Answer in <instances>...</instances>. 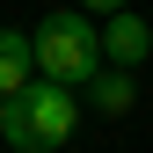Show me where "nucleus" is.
<instances>
[{"label":"nucleus","mask_w":153,"mask_h":153,"mask_svg":"<svg viewBox=\"0 0 153 153\" xmlns=\"http://www.w3.org/2000/svg\"><path fill=\"white\" fill-rule=\"evenodd\" d=\"M102 66H109V51H102V29L88 22V7H51L36 22V80L80 95Z\"/></svg>","instance_id":"f257e3e1"},{"label":"nucleus","mask_w":153,"mask_h":153,"mask_svg":"<svg viewBox=\"0 0 153 153\" xmlns=\"http://www.w3.org/2000/svg\"><path fill=\"white\" fill-rule=\"evenodd\" d=\"M73 124H80V95L73 88H51L36 80L7 102V117H0V139H7L15 153H59L73 139Z\"/></svg>","instance_id":"f03ea898"},{"label":"nucleus","mask_w":153,"mask_h":153,"mask_svg":"<svg viewBox=\"0 0 153 153\" xmlns=\"http://www.w3.org/2000/svg\"><path fill=\"white\" fill-rule=\"evenodd\" d=\"M102 51H109V66H124V73H139L153 59V29H146V15L139 7H124V15H109L102 22Z\"/></svg>","instance_id":"7ed1b4c3"},{"label":"nucleus","mask_w":153,"mask_h":153,"mask_svg":"<svg viewBox=\"0 0 153 153\" xmlns=\"http://www.w3.org/2000/svg\"><path fill=\"white\" fill-rule=\"evenodd\" d=\"M22 88H36V36L0 29V102H15Z\"/></svg>","instance_id":"20e7f679"},{"label":"nucleus","mask_w":153,"mask_h":153,"mask_svg":"<svg viewBox=\"0 0 153 153\" xmlns=\"http://www.w3.org/2000/svg\"><path fill=\"white\" fill-rule=\"evenodd\" d=\"M88 102L102 109V117H124V109L139 102V73H124V66H102V73L88 80Z\"/></svg>","instance_id":"39448f33"},{"label":"nucleus","mask_w":153,"mask_h":153,"mask_svg":"<svg viewBox=\"0 0 153 153\" xmlns=\"http://www.w3.org/2000/svg\"><path fill=\"white\" fill-rule=\"evenodd\" d=\"M80 7H88V15H102V22H109V15H124L131 0H80Z\"/></svg>","instance_id":"423d86ee"},{"label":"nucleus","mask_w":153,"mask_h":153,"mask_svg":"<svg viewBox=\"0 0 153 153\" xmlns=\"http://www.w3.org/2000/svg\"><path fill=\"white\" fill-rule=\"evenodd\" d=\"M0 117H7V102H0Z\"/></svg>","instance_id":"0eeeda50"}]
</instances>
